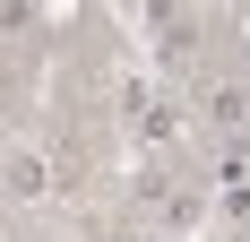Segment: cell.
<instances>
[{
    "label": "cell",
    "mask_w": 250,
    "mask_h": 242,
    "mask_svg": "<svg viewBox=\"0 0 250 242\" xmlns=\"http://www.w3.org/2000/svg\"><path fill=\"white\" fill-rule=\"evenodd\" d=\"M207 113L225 121V130H242V121H250V87H233V78H225V87H207Z\"/></svg>",
    "instance_id": "7a4b0ae2"
},
{
    "label": "cell",
    "mask_w": 250,
    "mask_h": 242,
    "mask_svg": "<svg viewBox=\"0 0 250 242\" xmlns=\"http://www.w3.org/2000/svg\"><path fill=\"white\" fill-rule=\"evenodd\" d=\"M0 191H9V199H43L52 191L43 156H35V147H9V156H0Z\"/></svg>",
    "instance_id": "6da1fadb"
}]
</instances>
